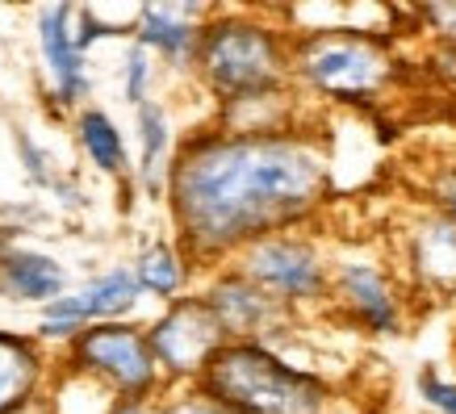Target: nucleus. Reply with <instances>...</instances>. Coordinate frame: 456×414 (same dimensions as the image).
<instances>
[{"instance_id":"1","label":"nucleus","mask_w":456,"mask_h":414,"mask_svg":"<svg viewBox=\"0 0 456 414\" xmlns=\"http://www.w3.org/2000/svg\"><path fill=\"white\" fill-rule=\"evenodd\" d=\"M335 201L331 134L305 118L281 130L197 126L164 176L172 239L209 272L281 231H310Z\"/></svg>"},{"instance_id":"2","label":"nucleus","mask_w":456,"mask_h":414,"mask_svg":"<svg viewBox=\"0 0 456 414\" xmlns=\"http://www.w3.org/2000/svg\"><path fill=\"white\" fill-rule=\"evenodd\" d=\"M293 93L335 110H377L402 80V59L386 29L314 26L293 29L289 42Z\"/></svg>"},{"instance_id":"3","label":"nucleus","mask_w":456,"mask_h":414,"mask_svg":"<svg viewBox=\"0 0 456 414\" xmlns=\"http://www.w3.org/2000/svg\"><path fill=\"white\" fill-rule=\"evenodd\" d=\"M289 42L293 29H285L268 13L214 9L201 26L193 80L214 101V110L293 93Z\"/></svg>"},{"instance_id":"4","label":"nucleus","mask_w":456,"mask_h":414,"mask_svg":"<svg viewBox=\"0 0 456 414\" xmlns=\"http://www.w3.org/2000/svg\"><path fill=\"white\" fill-rule=\"evenodd\" d=\"M197 386L235 414H331L335 386L273 344H222Z\"/></svg>"},{"instance_id":"5","label":"nucleus","mask_w":456,"mask_h":414,"mask_svg":"<svg viewBox=\"0 0 456 414\" xmlns=\"http://www.w3.org/2000/svg\"><path fill=\"white\" fill-rule=\"evenodd\" d=\"M55 364L101 386L113 402H159L167 389L147 344V327L134 318L84 327L68 347H59Z\"/></svg>"},{"instance_id":"6","label":"nucleus","mask_w":456,"mask_h":414,"mask_svg":"<svg viewBox=\"0 0 456 414\" xmlns=\"http://www.w3.org/2000/svg\"><path fill=\"white\" fill-rule=\"evenodd\" d=\"M251 285H260L293 318L327 310L331 297V251L314 231H281L243 248L231 260Z\"/></svg>"},{"instance_id":"7","label":"nucleus","mask_w":456,"mask_h":414,"mask_svg":"<svg viewBox=\"0 0 456 414\" xmlns=\"http://www.w3.org/2000/svg\"><path fill=\"white\" fill-rule=\"evenodd\" d=\"M406 305H411V293L394 272L389 256L381 260L369 251H331L327 310H335L347 327H360L377 339H394L406 331Z\"/></svg>"},{"instance_id":"8","label":"nucleus","mask_w":456,"mask_h":414,"mask_svg":"<svg viewBox=\"0 0 456 414\" xmlns=\"http://www.w3.org/2000/svg\"><path fill=\"white\" fill-rule=\"evenodd\" d=\"M142 327H147V344H151V356L159 364V377H164L167 389L197 386L214 352L226 344L218 318L209 314V305L201 302L197 289L159 305V314Z\"/></svg>"},{"instance_id":"9","label":"nucleus","mask_w":456,"mask_h":414,"mask_svg":"<svg viewBox=\"0 0 456 414\" xmlns=\"http://www.w3.org/2000/svg\"><path fill=\"white\" fill-rule=\"evenodd\" d=\"M139 302L142 293L134 285V276H130V264H110L105 272H93L84 285H71L63 297L42 305L34 339L46 352L51 347H68L93 322H126V318H134Z\"/></svg>"},{"instance_id":"10","label":"nucleus","mask_w":456,"mask_h":414,"mask_svg":"<svg viewBox=\"0 0 456 414\" xmlns=\"http://www.w3.org/2000/svg\"><path fill=\"white\" fill-rule=\"evenodd\" d=\"M389 264L411 297H456V222L419 201L411 218L402 222Z\"/></svg>"},{"instance_id":"11","label":"nucleus","mask_w":456,"mask_h":414,"mask_svg":"<svg viewBox=\"0 0 456 414\" xmlns=\"http://www.w3.org/2000/svg\"><path fill=\"white\" fill-rule=\"evenodd\" d=\"M197 293H201V302L209 305V314L218 318L226 344H273L277 347L281 335L297 322V318H293L289 310H281L260 285H251L235 264H218V268L201 272Z\"/></svg>"},{"instance_id":"12","label":"nucleus","mask_w":456,"mask_h":414,"mask_svg":"<svg viewBox=\"0 0 456 414\" xmlns=\"http://www.w3.org/2000/svg\"><path fill=\"white\" fill-rule=\"evenodd\" d=\"M71 17L76 4H42L34 13V38H38V55L46 68V110L63 118L88 105L93 97V76H88V55L76 51V34H71Z\"/></svg>"},{"instance_id":"13","label":"nucleus","mask_w":456,"mask_h":414,"mask_svg":"<svg viewBox=\"0 0 456 414\" xmlns=\"http://www.w3.org/2000/svg\"><path fill=\"white\" fill-rule=\"evenodd\" d=\"M209 13H214L209 4H139L130 21V42H139L167 71L193 76L197 42Z\"/></svg>"},{"instance_id":"14","label":"nucleus","mask_w":456,"mask_h":414,"mask_svg":"<svg viewBox=\"0 0 456 414\" xmlns=\"http://www.w3.org/2000/svg\"><path fill=\"white\" fill-rule=\"evenodd\" d=\"M51 373L55 352H46L29 331L0 327V414H17L38 402L51 386Z\"/></svg>"},{"instance_id":"15","label":"nucleus","mask_w":456,"mask_h":414,"mask_svg":"<svg viewBox=\"0 0 456 414\" xmlns=\"http://www.w3.org/2000/svg\"><path fill=\"white\" fill-rule=\"evenodd\" d=\"M71 289V272L68 264L51 256V251L42 248H21L9 251L4 260H0V297L13 305H46L63 297Z\"/></svg>"},{"instance_id":"16","label":"nucleus","mask_w":456,"mask_h":414,"mask_svg":"<svg viewBox=\"0 0 456 414\" xmlns=\"http://www.w3.org/2000/svg\"><path fill=\"white\" fill-rule=\"evenodd\" d=\"M130 276H134V285H139L142 297L167 305V302H176V297L197 289L201 268L189 260V251L180 248L176 239L167 235V239H151V243H142V248L134 251Z\"/></svg>"},{"instance_id":"17","label":"nucleus","mask_w":456,"mask_h":414,"mask_svg":"<svg viewBox=\"0 0 456 414\" xmlns=\"http://www.w3.org/2000/svg\"><path fill=\"white\" fill-rule=\"evenodd\" d=\"M176 126H172V113H167L164 101H142L134 110V142H139V155H134V172L130 180L139 184L151 201H164V176L167 164H172V151H176Z\"/></svg>"},{"instance_id":"18","label":"nucleus","mask_w":456,"mask_h":414,"mask_svg":"<svg viewBox=\"0 0 456 414\" xmlns=\"http://www.w3.org/2000/svg\"><path fill=\"white\" fill-rule=\"evenodd\" d=\"M71 134H76V147L84 151V159L97 167L101 176L110 180H130L134 172V155H130V142H126L122 126L110 110L101 105H84V110L71 113Z\"/></svg>"},{"instance_id":"19","label":"nucleus","mask_w":456,"mask_h":414,"mask_svg":"<svg viewBox=\"0 0 456 414\" xmlns=\"http://www.w3.org/2000/svg\"><path fill=\"white\" fill-rule=\"evenodd\" d=\"M151 84H155V59L142 51L139 42H126L122 55V101L130 110H139L142 101H151Z\"/></svg>"},{"instance_id":"20","label":"nucleus","mask_w":456,"mask_h":414,"mask_svg":"<svg viewBox=\"0 0 456 414\" xmlns=\"http://www.w3.org/2000/svg\"><path fill=\"white\" fill-rule=\"evenodd\" d=\"M13 142H17V159H21L26 180L34 184V189H46V193H51V189H55V180H59V172L51 167V151L38 147V138L29 134V130H17Z\"/></svg>"},{"instance_id":"21","label":"nucleus","mask_w":456,"mask_h":414,"mask_svg":"<svg viewBox=\"0 0 456 414\" xmlns=\"http://www.w3.org/2000/svg\"><path fill=\"white\" fill-rule=\"evenodd\" d=\"M71 34H76V51L80 55H88L97 42H113V38H126L130 42V26H113V21H105V17L97 13V9H76V17H71Z\"/></svg>"},{"instance_id":"22","label":"nucleus","mask_w":456,"mask_h":414,"mask_svg":"<svg viewBox=\"0 0 456 414\" xmlns=\"http://www.w3.org/2000/svg\"><path fill=\"white\" fill-rule=\"evenodd\" d=\"M159 414H235V410L222 406L218 398H209L201 386H176V389H164Z\"/></svg>"},{"instance_id":"23","label":"nucleus","mask_w":456,"mask_h":414,"mask_svg":"<svg viewBox=\"0 0 456 414\" xmlns=\"http://www.w3.org/2000/svg\"><path fill=\"white\" fill-rule=\"evenodd\" d=\"M415 394H419V402L431 406L436 414H456V381L444 377L436 364H428V369L415 377Z\"/></svg>"},{"instance_id":"24","label":"nucleus","mask_w":456,"mask_h":414,"mask_svg":"<svg viewBox=\"0 0 456 414\" xmlns=\"http://www.w3.org/2000/svg\"><path fill=\"white\" fill-rule=\"evenodd\" d=\"M428 206H436L444 214V218L456 222V159L452 164H440L436 172H431L428 180V197H423Z\"/></svg>"},{"instance_id":"25","label":"nucleus","mask_w":456,"mask_h":414,"mask_svg":"<svg viewBox=\"0 0 456 414\" xmlns=\"http://www.w3.org/2000/svg\"><path fill=\"white\" fill-rule=\"evenodd\" d=\"M415 21L428 26L440 38V46H456V0L452 4H423L415 9Z\"/></svg>"},{"instance_id":"26","label":"nucleus","mask_w":456,"mask_h":414,"mask_svg":"<svg viewBox=\"0 0 456 414\" xmlns=\"http://www.w3.org/2000/svg\"><path fill=\"white\" fill-rule=\"evenodd\" d=\"M110 414H159V402H113Z\"/></svg>"},{"instance_id":"27","label":"nucleus","mask_w":456,"mask_h":414,"mask_svg":"<svg viewBox=\"0 0 456 414\" xmlns=\"http://www.w3.org/2000/svg\"><path fill=\"white\" fill-rule=\"evenodd\" d=\"M17 414H55V410H51V402H46V394H42L38 402H29L26 410H17Z\"/></svg>"}]
</instances>
